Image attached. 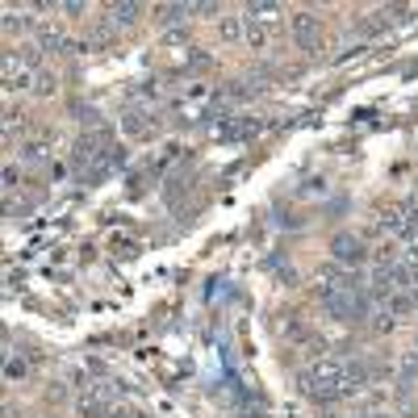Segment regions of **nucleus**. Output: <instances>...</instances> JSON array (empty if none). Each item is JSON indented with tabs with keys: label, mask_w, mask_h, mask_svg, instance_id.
Masks as SVG:
<instances>
[{
	"label": "nucleus",
	"mask_w": 418,
	"mask_h": 418,
	"mask_svg": "<svg viewBox=\"0 0 418 418\" xmlns=\"http://www.w3.org/2000/svg\"><path fill=\"white\" fill-rule=\"evenodd\" d=\"M293 38H297V46L301 50H322V25H318V17L314 13H293Z\"/></svg>",
	"instance_id": "nucleus-2"
},
{
	"label": "nucleus",
	"mask_w": 418,
	"mask_h": 418,
	"mask_svg": "<svg viewBox=\"0 0 418 418\" xmlns=\"http://www.w3.org/2000/svg\"><path fill=\"white\" fill-rule=\"evenodd\" d=\"M377 226H381L385 234H398V239H406V243H415V239H418L402 205H389V209H381V214H377Z\"/></svg>",
	"instance_id": "nucleus-4"
},
{
	"label": "nucleus",
	"mask_w": 418,
	"mask_h": 418,
	"mask_svg": "<svg viewBox=\"0 0 418 418\" xmlns=\"http://www.w3.org/2000/svg\"><path fill=\"white\" fill-rule=\"evenodd\" d=\"M21 63L33 71V67L42 63V46H38V42H25V46H21Z\"/></svg>",
	"instance_id": "nucleus-16"
},
{
	"label": "nucleus",
	"mask_w": 418,
	"mask_h": 418,
	"mask_svg": "<svg viewBox=\"0 0 418 418\" xmlns=\"http://www.w3.org/2000/svg\"><path fill=\"white\" fill-rule=\"evenodd\" d=\"M331 255H335L339 268H360L364 264V243L356 234H335L331 239Z\"/></svg>",
	"instance_id": "nucleus-3"
},
{
	"label": "nucleus",
	"mask_w": 418,
	"mask_h": 418,
	"mask_svg": "<svg viewBox=\"0 0 418 418\" xmlns=\"http://www.w3.org/2000/svg\"><path fill=\"white\" fill-rule=\"evenodd\" d=\"M54 88H59V84H54L50 71H38V75H33V92H38V96H54Z\"/></svg>",
	"instance_id": "nucleus-15"
},
{
	"label": "nucleus",
	"mask_w": 418,
	"mask_h": 418,
	"mask_svg": "<svg viewBox=\"0 0 418 418\" xmlns=\"http://www.w3.org/2000/svg\"><path fill=\"white\" fill-rule=\"evenodd\" d=\"M402 385H418V352H402Z\"/></svg>",
	"instance_id": "nucleus-12"
},
{
	"label": "nucleus",
	"mask_w": 418,
	"mask_h": 418,
	"mask_svg": "<svg viewBox=\"0 0 418 418\" xmlns=\"http://www.w3.org/2000/svg\"><path fill=\"white\" fill-rule=\"evenodd\" d=\"M138 4H113V25H130V21H138Z\"/></svg>",
	"instance_id": "nucleus-14"
},
{
	"label": "nucleus",
	"mask_w": 418,
	"mask_h": 418,
	"mask_svg": "<svg viewBox=\"0 0 418 418\" xmlns=\"http://www.w3.org/2000/svg\"><path fill=\"white\" fill-rule=\"evenodd\" d=\"M368 418H394V415H368Z\"/></svg>",
	"instance_id": "nucleus-25"
},
{
	"label": "nucleus",
	"mask_w": 418,
	"mask_h": 418,
	"mask_svg": "<svg viewBox=\"0 0 418 418\" xmlns=\"http://www.w3.org/2000/svg\"><path fill=\"white\" fill-rule=\"evenodd\" d=\"M243 29H247V25H243V17H222V21H218V33H222L226 42H239V38H243Z\"/></svg>",
	"instance_id": "nucleus-11"
},
{
	"label": "nucleus",
	"mask_w": 418,
	"mask_h": 418,
	"mask_svg": "<svg viewBox=\"0 0 418 418\" xmlns=\"http://www.w3.org/2000/svg\"><path fill=\"white\" fill-rule=\"evenodd\" d=\"M21 155H25L29 163H38V159L46 155V142H25V147H21Z\"/></svg>",
	"instance_id": "nucleus-18"
},
{
	"label": "nucleus",
	"mask_w": 418,
	"mask_h": 418,
	"mask_svg": "<svg viewBox=\"0 0 418 418\" xmlns=\"http://www.w3.org/2000/svg\"><path fill=\"white\" fill-rule=\"evenodd\" d=\"M184 17H193V4H159V21L163 25H176Z\"/></svg>",
	"instance_id": "nucleus-10"
},
{
	"label": "nucleus",
	"mask_w": 418,
	"mask_h": 418,
	"mask_svg": "<svg viewBox=\"0 0 418 418\" xmlns=\"http://www.w3.org/2000/svg\"><path fill=\"white\" fill-rule=\"evenodd\" d=\"M63 13H71V17H80V13H84V4H80V0H67V4H63Z\"/></svg>",
	"instance_id": "nucleus-22"
},
{
	"label": "nucleus",
	"mask_w": 418,
	"mask_h": 418,
	"mask_svg": "<svg viewBox=\"0 0 418 418\" xmlns=\"http://www.w3.org/2000/svg\"><path fill=\"white\" fill-rule=\"evenodd\" d=\"M121 130H126V134H134V138H138V134H147V130H151V113H147V109H138V105H130V109L121 113Z\"/></svg>",
	"instance_id": "nucleus-9"
},
{
	"label": "nucleus",
	"mask_w": 418,
	"mask_h": 418,
	"mask_svg": "<svg viewBox=\"0 0 418 418\" xmlns=\"http://www.w3.org/2000/svg\"><path fill=\"white\" fill-rule=\"evenodd\" d=\"M29 80H33L29 67L8 50V54H4V88H8V92H21V88H29Z\"/></svg>",
	"instance_id": "nucleus-5"
},
{
	"label": "nucleus",
	"mask_w": 418,
	"mask_h": 418,
	"mask_svg": "<svg viewBox=\"0 0 418 418\" xmlns=\"http://www.w3.org/2000/svg\"><path fill=\"white\" fill-rule=\"evenodd\" d=\"M255 130H260L255 117H230L226 126H218V138H222V142H243V138H251Z\"/></svg>",
	"instance_id": "nucleus-6"
},
{
	"label": "nucleus",
	"mask_w": 418,
	"mask_h": 418,
	"mask_svg": "<svg viewBox=\"0 0 418 418\" xmlns=\"http://www.w3.org/2000/svg\"><path fill=\"white\" fill-rule=\"evenodd\" d=\"M38 46H42V54L50 50V54H63L71 42L63 38V29H54V25H38Z\"/></svg>",
	"instance_id": "nucleus-8"
},
{
	"label": "nucleus",
	"mask_w": 418,
	"mask_h": 418,
	"mask_svg": "<svg viewBox=\"0 0 418 418\" xmlns=\"http://www.w3.org/2000/svg\"><path fill=\"white\" fill-rule=\"evenodd\" d=\"M4 188H17V167H4Z\"/></svg>",
	"instance_id": "nucleus-23"
},
{
	"label": "nucleus",
	"mask_w": 418,
	"mask_h": 418,
	"mask_svg": "<svg viewBox=\"0 0 418 418\" xmlns=\"http://www.w3.org/2000/svg\"><path fill=\"white\" fill-rule=\"evenodd\" d=\"M297 389L306 398H314V402H339L343 398V364L331 360V356H322L314 368H306L297 377Z\"/></svg>",
	"instance_id": "nucleus-1"
},
{
	"label": "nucleus",
	"mask_w": 418,
	"mask_h": 418,
	"mask_svg": "<svg viewBox=\"0 0 418 418\" xmlns=\"http://www.w3.org/2000/svg\"><path fill=\"white\" fill-rule=\"evenodd\" d=\"M4 373H8V381H21V377H25V360H8Z\"/></svg>",
	"instance_id": "nucleus-20"
},
{
	"label": "nucleus",
	"mask_w": 418,
	"mask_h": 418,
	"mask_svg": "<svg viewBox=\"0 0 418 418\" xmlns=\"http://www.w3.org/2000/svg\"><path fill=\"white\" fill-rule=\"evenodd\" d=\"M415 306H418L415 293H389V306H385V310H389V314H410Z\"/></svg>",
	"instance_id": "nucleus-13"
},
{
	"label": "nucleus",
	"mask_w": 418,
	"mask_h": 418,
	"mask_svg": "<svg viewBox=\"0 0 418 418\" xmlns=\"http://www.w3.org/2000/svg\"><path fill=\"white\" fill-rule=\"evenodd\" d=\"M25 25H29V17H21V13H13V8L4 13V33H21Z\"/></svg>",
	"instance_id": "nucleus-17"
},
{
	"label": "nucleus",
	"mask_w": 418,
	"mask_h": 418,
	"mask_svg": "<svg viewBox=\"0 0 418 418\" xmlns=\"http://www.w3.org/2000/svg\"><path fill=\"white\" fill-rule=\"evenodd\" d=\"M373 327H377V331H381V335H389V331H394V314H389V310H381V314H377V322H373Z\"/></svg>",
	"instance_id": "nucleus-19"
},
{
	"label": "nucleus",
	"mask_w": 418,
	"mask_h": 418,
	"mask_svg": "<svg viewBox=\"0 0 418 418\" xmlns=\"http://www.w3.org/2000/svg\"><path fill=\"white\" fill-rule=\"evenodd\" d=\"M138 96H151V100H155V96H159V84H155V80H142V84H138Z\"/></svg>",
	"instance_id": "nucleus-21"
},
{
	"label": "nucleus",
	"mask_w": 418,
	"mask_h": 418,
	"mask_svg": "<svg viewBox=\"0 0 418 418\" xmlns=\"http://www.w3.org/2000/svg\"><path fill=\"white\" fill-rule=\"evenodd\" d=\"M105 418H134V415H130V410H121V406H109V415H105Z\"/></svg>",
	"instance_id": "nucleus-24"
},
{
	"label": "nucleus",
	"mask_w": 418,
	"mask_h": 418,
	"mask_svg": "<svg viewBox=\"0 0 418 418\" xmlns=\"http://www.w3.org/2000/svg\"><path fill=\"white\" fill-rule=\"evenodd\" d=\"M243 17H247V21H260V25H268V29H272V25L281 21V4H268V0H251V4L243 8Z\"/></svg>",
	"instance_id": "nucleus-7"
}]
</instances>
